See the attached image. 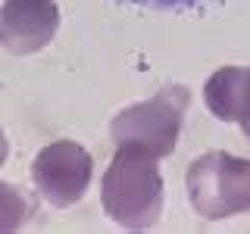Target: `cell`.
<instances>
[{
    "label": "cell",
    "mask_w": 250,
    "mask_h": 234,
    "mask_svg": "<svg viewBox=\"0 0 250 234\" xmlns=\"http://www.w3.org/2000/svg\"><path fill=\"white\" fill-rule=\"evenodd\" d=\"M104 209L116 225L131 231L150 228L163 213V178L156 156L116 147L104 175Z\"/></svg>",
    "instance_id": "6da1fadb"
},
{
    "label": "cell",
    "mask_w": 250,
    "mask_h": 234,
    "mask_svg": "<svg viewBox=\"0 0 250 234\" xmlns=\"http://www.w3.org/2000/svg\"><path fill=\"white\" fill-rule=\"evenodd\" d=\"M185 109H188L185 88H163L150 100L125 106L109 125V135H113L116 147H128V150H141L163 159L178 144Z\"/></svg>",
    "instance_id": "7a4b0ae2"
},
{
    "label": "cell",
    "mask_w": 250,
    "mask_h": 234,
    "mask_svg": "<svg viewBox=\"0 0 250 234\" xmlns=\"http://www.w3.org/2000/svg\"><path fill=\"white\" fill-rule=\"evenodd\" d=\"M188 197L203 218H229L250 209V159L222 150L203 153L188 169Z\"/></svg>",
    "instance_id": "3957f363"
},
{
    "label": "cell",
    "mask_w": 250,
    "mask_h": 234,
    "mask_svg": "<svg viewBox=\"0 0 250 234\" xmlns=\"http://www.w3.org/2000/svg\"><path fill=\"white\" fill-rule=\"evenodd\" d=\"M94 175V159L75 140H53L31 162L38 194L50 206H72L84 197Z\"/></svg>",
    "instance_id": "277c9868"
},
{
    "label": "cell",
    "mask_w": 250,
    "mask_h": 234,
    "mask_svg": "<svg viewBox=\"0 0 250 234\" xmlns=\"http://www.w3.org/2000/svg\"><path fill=\"white\" fill-rule=\"evenodd\" d=\"M60 28V10L53 0H6L0 6V47L13 57L44 50Z\"/></svg>",
    "instance_id": "5b68a950"
},
{
    "label": "cell",
    "mask_w": 250,
    "mask_h": 234,
    "mask_svg": "<svg viewBox=\"0 0 250 234\" xmlns=\"http://www.w3.org/2000/svg\"><path fill=\"white\" fill-rule=\"evenodd\" d=\"M203 100L219 122H238L250 137V69L225 66L213 72L203 88Z\"/></svg>",
    "instance_id": "8992f818"
},
{
    "label": "cell",
    "mask_w": 250,
    "mask_h": 234,
    "mask_svg": "<svg viewBox=\"0 0 250 234\" xmlns=\"http://www.w3.org/2000/svg\"><path fill=\"white\" fill-rule=\"evenodd\" d=\"M28 218H31V206L19 194V187L0 181V231H19Z\"/></svg>",
    "instance_id": "52a82bcc"
},
{
    "label": "cell",
    "mask_w": 250,
    "mask_h": 234,
    "mask_svg": "<svg viewBox=\"0 0 250 234\" xmlns=\"http://www.w3.org/2000/svg\"><path fill=\"white\" fill-rule=\"evenodd\" d=\"M6 156H10V140H6L3 128H0V166H3V162H6Z\"/></svg>",
    "instance_id": "ba28073f"
}]
</instances>
